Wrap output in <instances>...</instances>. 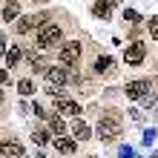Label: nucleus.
<instances>
[{
	"label": "nucleus",
	"instance_id": "nucleus-17",
	"mask_svg": "<svg viewBox=\"0 0 158 158\" xmlns=\"http://www.w3.org/2000/svg\"><path fill=\"white\" fill-rule=\"evenodd\" d=\"M3 20H6V23L17 20V3H6V9H3Z\"/></svg>",
	"mask_w": 158,
	"mask_h": 158
},
{
	"label": "nucleus",
	"instance_id": "nucleus-13",
	"mask_svg": "<svg viewBox=\"0 0 158 158\" xmlns=\"http://www.w3.org/2000/svg\"><path fill=\"white\" fill-rule=\"evenodd\" d=\"M60 112H55L52 118H49V127H52V132L55 135H63V132H66V124H63V118H58Z\"/></svg>",
	"mask_w": 158,
	"mask_h": 158
},
{
	"label": "nucleus",
	"instance_id": "nucleus-19",
	"mask_svg": "<svg viewBox=\"0 0 158 158\" xmlns=\"http://www.w3.org/2000/svg\"><path fill=\"white\" fill-rule=\"evenodd\" d=\"M124 20H129V23H138V20H141V15H138V12H132V9H124Z\"/></svg>",
	"mask_w": 158,
	"mask_h": 158
},
{
	"label": "nucleus",
	"instance_id": "nucleus-5",
	"mask_svg": "<svg viewBox=\"0 0 158 158\" xmlns=\"http://www.w3.org/2000/svg\"><path fill=\"white\" fill-rule=\"evenodd\" d=\"M124 92H127V98H129V101H141L147 92H150V81H129Z\"/></svg>",
	"mask_w": 158,
	"mask_h": 158
},
{
	"label": "nucleus",
	"instance_id": "nucleus-24",
	"mask_svg": "<svg viewBox=\"0 0 158 158\" xmlns=\"http://www.w3.org/2000/svg\"><path fill=\"white\" fill-rule=\"evenodd\" d=\"M35 3H49V0H35Z\"/></svg>",
	"mask_w": 158,
	"mask_h": 158
},
{
	"label": "nucleus",
	"instance_id": "nucleus-9",
	"mask_svg": "<svg viewBox=\"0 0 158 158\" xmlns=\"http://www.w3.org/2000/svg\"><path fill=\"white\" fill-rule=\"evenodd\" d=\"M75 138H55V150H58V152H63V155H72V152H75Z\"/></svg>",
	"mask_w": 158,
	"mask_h": 158
},
{
	"label": "nucleus",
	"instance_id": "nucleus-4",
	"mask_svg": "<svg viewBox=\"0 0 158 158\" xmlns=\"http://www.w3.org/2000/svg\"><path fill=\"white\" fill-rule=\"evenodd\" d=\"M144 55H147V46H144L141 40H135V43H129V46H127V55H124V58H127L129 66H138V63L144 60Z\"/></svg>",
	"mask_w": 158,
	"mask_h": 158
},
{
	"label": "nucleus",
	"instance_id": "nucleus-27",
	"mask_svg": "<svg viewBox=\"0 0 158 158\" xmlns=\"http://www.w3.org/2000/svg\"><path fill=\"white\" fill-rule=\"evenodd\" d=\"M92 158H95V155H92Z\"/></svg>",
	"mask_w": 158,
	"mask_h": 158
},
{
	"label": "nucleus",
	"instance_id": "nucleus-25",
	"mask_svg": "<svg viewBox=\"0 0 158 158\" xmlns=\"http://www.w3.org/2000/svg\"><path fill=\"white\" fill-rule=\"evenodd\" d=\"M6 3H17V0H6Z\"/></svg>",
	"mask_w": 158,
	"mask_h": 158
},
{
	"label": "nucleus",
	"instance_id": "nucleus-2",
	"mask_svg": "<svg viewBox=\"0 0 158 158\" xmlns=\"http://www.w3.org/2000/svg\"><path fill=\"white\" fill-rule=\"evenodd\" d=\"M60 38H63V32H60V26H55V23L38 29V46H40V49H49V46L60 43Z\"/></svg>",
	"mask_w": 158,
	"mask_h": 158
},
{
	"label": "nucleus",
	"instance_id": "nucleus-3",
	"mask_svg": "<svg viewBox=\"0 0 158 158\" xmlns=\"http://www.w3.org/2000/svg\"><path fill=\"white\" fill-rule=\"evenodd\" d=\"M58 60L63 63V66H72V63H78V60H81V43H78V40L63 43L60 49H58Z\"/></svg>",
	"mask_w": 158,
	"mask_h": 158
},
{
	"label": "nucleus",
	"instance_id": "nucleus-12",
	"mask_svg": "<svg viewBox=\"0 0 158 158\" xmlns=\"http://www.w3.org/2000/svg\"><path fill=\"white\" fill-rule=\"evenodd\" d=\"M112 66H115V60L109 58V55H101V58L95 60V72H98V75H104V72H109Z\"/></svg>",
	"mask_w": 158,
	"mask_h": 158
},
{
	"label": "nucleus",
	"instance_id": "nucleus-28",
	"mask_svg": "<svg viewBox=\"0 0 158 158\" xmlns=\"http://www.w3.org/2000/svg\"><path fill=\"white\" fill-rule=\"evenodd\" d=\"M23 158H26V155H23Z\"/></svg>",
	"mask_w": 158,
	"mask_h": 158
},
{
	"label": "nucleus",
	"instance_id": "nucleus-15",
	"mask_svg": "<svg viewBox=\"0 0 158 158\" xmlns=\"http://www.w3.org/2000/svg\"><path fill=\"white\" fill-rule=\"evenodd\" d=\"M3 58H6V66H15V63L23 58V52L17 49V46H12V49H6V55H3Z\"/></svg>",
	"mask_w": 158,
	"mask_h": 158
},
{
	"label": "nucleus",
	"instance_id": "nucleus-6",
	"mask_svg": "<svg viewBox=\"0 0 158 158\" xmlns=\"http://www.w3.org/2000/svg\"><path fill=\"white\" fill-rule=\"evenodd\" d=\"M43 75H46V81H49V83H55V86H63V83L69 81V72H66V69H58V66H49Z\"/></svg>",
	"mask_w": 158,
	"mask_h": 158
},
{
	"label": "nucleus",
	"instance_id": "nucleus-22",
	"mask_svg": "<svg viewBox=\"0 0 158 158\" xmlns=\"http://www.w3.org/2000/svg\"><path fill=\"white\" fill-rule=\"evenodd\" d=\"M152 138H155V129H147V132H144V144L150 147V144H152Z\"/></svg>",
	"mask_w": 158,
	"mask_h": 158
},
{
	"label": "nucleus",
	"instance_id": "nucleus-14",
	"mask_svg": "<svg viewBox=\"0 0 158 158\" xmlns=\"http://www.w3.org/2000/svg\"><path fill=\"white\" fill-rule=\"evenodd\" d=\"M3 152H6V158H23L26 155L20 144H3Z\"/></svg>",
	"mask_w": 158,
	"mask_h": 158
},
{
	"label": "nucleus",
	"instance_id": "nucleus-10",
	"mask_svg": "<svg viewBox=\"0 0 158 158\" xmlns=\"http://www.w3.org/2000/svg\"><path fill=\"white\" fill-rule=\"evenodd\" d=\"M72 135H75L78 138V141H86V138L92 135V129H89V124H86V121H75V124H72Z\"/></svg>",
	"mask_w": 158,
	"mask_h": 158
},
{
	"label": "nucleus",
	"instance_id": "nucleus-1",
	"mask_svg": "<svg viewBox=\"0 0 158 158\" xmlns=\"http://www.w3.org/2000/svg\"><path fill=\"white\" fill-rule=\"evenodd\" d=\"M98 135L101 141H115V138H121V118L118 115H101L98 121Z\"/></svg>",
	"mask_w": 158,
	"mask_h": 158
},
{
	"label": "nucleus",
	"instance_id": "nucleus-7",
	"mask_svg": "<svg viewBox=\"0 0 158 158\" xmlns=\"http://www.w3.org/2000/svg\"><path fill=\"white\" fill-rule=\"evenodd\" d=\"M58 112H60V115H72V118H81V106L75 104V101H69V98H60V101H58Z\"/></svg>",
	"mask_w": 158,
	"mask_h": 158
},
{
	"label": "nucleus",
	"instance_id": "nucleus-11",
	"mask_svg": "<svg viewBox=\"0 0 158 158\" xmlns=\"http://www.w3.org/2000/svg\"><path fill=\"white\" fill-rule=\"evenodd\" d=\"M92 12H95V17H104L106 20V17L112 15V3H109V0H98V3L92 6Z\"/></svg>",
	"mask_w": 158,
	"mask_h": 158
},
{
	"label": "nucleus",
	"instance_id": "nucleus-20",
	"mask_svg": "<svg viewBox=\"0 0 158 158\" xmlns=\"http://www.w3.org/2000/svg\"><path fill=\"white\" fill-rule=\"evenodd\" d=\"M150 38L158 40V17H150Z\"/></svg>",
	"mask_w": 158,
	"mask_h": 158
},
{
	"label": "nucleus",
	"instance_id": "nucleus-23",
	"mask_svg": "<svg viewBox=\"0 0 158 158\" xmlns=\"http://www.w3.org/2000/svg\"><path fill=\"white\" fill-rule=\"evenodd\" d=\"M118 155H121V158H135V155H132V150H129V147H121V152H118Z\"/></svg>",
	"mask_w": 158,
	"mask_h": 158
},
{
	"label": "nucleus",
	"instance_id": "nucleus-21",
	"mask_svg": "<svg viewBox=\"0 0 158 158\" xmlns=\"http://www.w3.org/2000/svg\"><path fill=\"white\" fill-rule=\"evenodd\" d=\"M141 104H144V106H152V104H155V95H152V89H150V92H147V95L141 98Z\"/></svg>",
	"mask_w": 158,
	"mask_h": 158
},
{
	"label": "nucleus",
	"instance_id": "nucleus-8",
	"mask_svg": "<svg viewBox=\"0 0 158 158\" xmlns=\"http://www.w3.org/2000/svg\"><path fill=\"white\" fill-rule=\"evenodd\" d=\"M40 20H43V17H35V15H23V17H17V32H20V35L32 32Z\"/></svg>",
	"mask_w": 158,
	"mask_h": 158
},
{
	"label": "nucleus",
	"instance_id": "nucleus-16",
	"mask_svg": "<svg viewBox=\"0 0 158 158\" xmlns=\"http://www.w3.org/2000/svg\"><path fill=\"white\" fill-rule=\"evenodd\" d=\"M17 92H20L23 98H29V95H35V83H32L29 78H23V81H17Z\"/></svg>",
	"mask_w": 158,
	"mask_h": 158
},
{
	"label": "nucleus",
	"instance_id": "nucleus-18",
	"mask_svg": "<svg viewBox=\"0 0 158 158\" xmlns=\"http://www.w3.org/2000/svg\"><path fill=\"white\" fill-rule=\"evenodd\" d=\"M32 138H35V144H38V147H43V144H49V132H46V129H38V132H35Z\"/></svg>",
	"mask_w": 158,
	"mask_h": 158
},
{
	"label": "nucleus",
	"instance_id": "nucleus-26",
	"mask_svg": "<svg viewBox=\"0 0 158 158\" xmlns=\"http://www.w3.org/2000/svg\"><path fill=\"white\" fill-rule=\"evenodd\" d=\"M109 3H118V0H109Z\"/></svg>",
	"mask_w": 158,
	"mask_h": 158
}]
</instances>
